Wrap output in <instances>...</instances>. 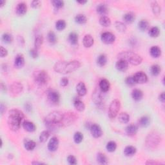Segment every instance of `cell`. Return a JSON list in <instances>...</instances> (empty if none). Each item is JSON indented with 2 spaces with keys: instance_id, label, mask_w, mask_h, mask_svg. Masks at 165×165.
Wrapping results in <instances>:
<instances>
[{
  "instance_id": "obj_1",
  "label": "cell",
  "mask_w": 165,
  "mask_h": 165,
  "mask_svg": "<svg viewBox=\"0 0 165 165\" xmlns=\"http://www.w3.org/2000/svg\"><path fill=\"white\" fill-rule=\"evenodd\" d=\"M81 66L79 61L73 60L70 61H60L57 62L54 66V70L59 74H69L76 71Z\"/></svg>"
},
{
  "instance_id": "obj_2",
  "label": "cell",
  "mask_w": 165,
  "mask_h": 165,
  "mask_svg": "<svg viewBox=\"0 0 165 165\" xmlns=\"http://www.w3.org/2000/svg\"><path fill=\"white\" fill-rule=\"evenodd\" d=\"M64 113L59 111H54L49 113L45 119L46 127L52 130L57 129L63 126Z\"/></svg>"
},
{
  "instance_id": "obj_3",
  "label": "cell",
  "mask_w": 165,
  "mask_h": 165,
  "mask_svg": "<svg viewBox=\"0 0 165 165\" xmlns=\"http://www.w3.org/2000/svg\"><path fill=\"white\" fill-rule=\"evenodd\" d=\"M24 115L21 111L17 109L10 110L8 117V125L10 130L14 131L19 130Z\"/></svg>"
},
{
  "instance_id": "obj_4",
  "label": "cell",
  "mask_w": 165,
  "mask_h": 165,
  "mask_svg": "<svg viewBox=\"0 0 165 165\" xmlns=\"http://www.w3.org/2000/svg\"><path fill=\"white\" fill-rule=\"evenodd\" d=\"M119 58L126 60L128 63H130L133 65H138L141 64L143 61L141 56L138 54L133 52H123L119 54Z\"/></svg>"
},
{
  "instance_id": "obj_5",
  "label": "cell",
  "mask_w": 165,
  "mask_h": 165,
  "mask_svg": "<svg viewBox=\"0 0 165 165\" xmlns=\"http://www.w3.org/2000/svg\"><path fill=\"white\" fill-rule=\"evenodd\" d=\"M161 136L156 132H152L148 134L146 140V146L150 148H156L161 142Z\"/></svg>"
},
{
  "instance_id": "obj_6",
  "label": "cell",
  "mask_w": 165,
  "mask_h": 165,
  "mask_svg": "<svg viewBox=\"0 0 165 165\" xmlns=\"http://www.w3.org/2000/svg\"><path fill=\"white\" fill-rule=\"evenodd\" d=\"M50 77L47 72L45 70H40L35 72L34 80L36 83L39 85H45L47 84Z\"/></svg>"
},
{
  "instance_id": "obj_7",
  "label": "cell",
  "mask_w": 165,
  "mask_h": 165,
  "mask_svg": "<svg viewBox=\"0 0 165 165\" xmlns=\"http://www.w3.org/2000/svg\"><path fill=\"white\" fill-rule=\"evenodd\" d=\"M120 107L121 103L118 99H114L111 102L108 109V115L111 119L115 118L117 115Z\"/></svg>"
},
{
  "instance_id": "obj_8",
  "label": "cell",
  "mask_w": 165,
  "mask_h": 165,
  "mask_svg": "<svg viewBox=\"0 0 165 165\" xmlns=\"http://www.w3.org/2000/svg\"><path fill=\"white\" fill-rule=\"evenodd\" d=\"M23 89V87L19 82H14L10 87V93L13 96H16L21 93Z\"/></svg>"
},
{
  "instance_id": "obj_9",
  "label": "cell",
  "mask_w": 165,
  "mask_h": 165,
  "mask_svg": "<svg viewBox=\"0 0 165 165\" xmlns=\"http://www.w3.org/2000/svg\"><path fill=\"white\" fill-rule=\"evenodd\" d=\"M101 38V41L105 44H112L115 40L114 34L108 32L103 33Z\"/></svg>"
},
{
  "instance_id": "obj_10",
  "label": "cell",
  "mask_w": 165,
  "mask_h": 165,
  "mask_svg": "<svg viewBox=\"0 0 165 165\" xmlns=\"http://www.w3.org/2000/svg\"><path fill=\"white\" fill-rule=\"evenodd\" d=\"M135 83H145L148 81V77L143 72H138L133 76Z\"/></svg>"
},
{
  "instance_id": "obj_11",
  "label": "cell",
  "mask_w": 165,
  "mask_h": 165,
  "mask_svg": "<svg viewBox=\"0 0 165 165\" xmlns=\"http://www.w3.org/2000/svg\"><path fill=\"white\" fill-rule=\"evenodd\" d=\"M90 131H91L92 136L95 138H100L103 134L101 128L97 124H93L91 125V126H90Z\"/></svg>"
},
{
  "instance_id": "obj_12",
  "label": "cell",
  "mask_w": 165,
  "mask_h": 165,
  "mask_svg": "<svg viewBox=\"0 0 165 165\" xmlns=\"http://www.w3.org/2000/svg\"><path fill=\"white\" fill-rule=\"evenodd\" d=\"M76 119V116L74 113H64L63 125H68L74 123Z\"/></svg>"
},
{
  "instance_id": "obj_13",
  "label": "cell",
  "mask_w": 165,
  "mask_h": 165,
  "mask_svg": "<svg viewBox=\"0 0 165 165\" xmlns=\"http://www.w3.org/2000/svg\"><path fill=\"white\" fill-rule=\"evenodd\" d=\"M59 146V140L56 137H53L50 139L48 144V149L50 152H55Z\"/></svg>"
},
{
  "instance_id": "obj_14",
  "label": "cell",
  "mask_w": 165,
  "mask_h": 165,
  "mask_svg": "<svg viewBox=\"0 0 165 165\" xmlns=\"http://www.w3.org/2000/svg\"><path fill=\"white\" fill-rule=\"evenodd\" d=\"M115 67L119 71L125 72L128 68V63L126 60L119 59L115 64Z\"/></svg>"
},
{
  "instance_id": "obj_15",
  "label": "cell",
  "mask_w": 165,
  "mask_h": 165,
  "mask_svg": "<svg viewBox=\"0 0 165 165\" xmlns=\"http://www.w3.org/2000/svg\"><path fill=\"white\" fill-rule=\"evenodd\" d=\"M14 65L17 68H21L25 65V58L23 54H19L15 56Z\"/></svg>"
},
{
  "instance_id": "obj_16",
  "label": "cell",
  "mask_w": 165,
  "mask_h": 165,
  "mask_svg": "<svg viewBox=\"0 0 165 165\" xmlns=\"http://www.w3.org/2000/svg\"><path fill=\"white\" fill-rule=\"evenodd\" d=\"M48 98L52 103L57 104L60 100V95L58 92L50 91L48 94Z\"/></svg>"
},
{
  "instance_id": "obj_17",
  "label": "cell",
  "mask_w": 165,
  "mask_h": 165,
  "mask_svg": "<svg viewBox=\"0 0 165 165\" xmlns=\"http://www.w3.org/2000/svg\"><path fill=\"white\" fill-rule=\"evenodd\" d=\"M76 92L79 96H84L86 95L87 90L84 82H79L76 86Z\"/></svg>"
},
{
  "instance_id": "obj_18",
  "label": "cell",
  "mask_w": 165,
  "mask_h": 165,
  "mask_svg": "<svg viewBox=\"0 0 165 165\" xmlns=\"http://www.w3.org/2000/svg\"><path fill=\"white\" fill-rule=\"evenodd\" d=\"M94 38H93L92 36L90 34H87L85 36V37L83 38V41H82V43H83V45L86 48H90L94 44Z\"/></svg>"
},
{
  "instance_id": "obj_19",
  "label": "cell",
  "mask_w": 165,
  "mask_h": 165,
  "mask_svg": "<svg viewBox=\"0 0 165 165\" xmlns=\"http://www.w3.org/2000/svg\"><path fill=\"white\" fill-rule=\"evenodd\" d=\"M27 10V7L25 3H19L17 5L16 13L19 15H23L26 14Z\"/></svg>"
},
{
  "instance_id": "obj_20",
  "label": "cell",
  "mask_w": 165,
  "mask_h": 165,
  "mask_svg": "<svg viewBox=\"0 0 165 165\" xmlns=\"http://www.w3.org/2000/svg\"><path fill=\"white\" fill-rule=\"evenodd\" d=\"M92 99L94 101V102L95 103L96 105H101L103 101V98L101 94L99 91H95L93 94V97H92Z\"/></svg>"
},
{
  "instance_id": "obj_21",
  "label": "cell",
  "mask_w": 165,
  "mask_h": 165,
  "mask_svg": "<svg viewBox=\"0 0 165 165\" xmlns=\"http://www.w3.org/2000/svg\"><path fill=\"white\" fill-rule=\"evenodd\" d=\"M110 82L106 79H103L99 82V88L103 92H107L110 89Z\"/></svg>"
},
{
  "instance_id": "obj_22",
  "label": "cell",
  "mask_w": 165,
  "mask_h": 165,
  "mask_svg": "<svg viewBox=\"0 0 165 165\" xmlns=\"http://www.w3.org/2000/svg\"><path fill=\"white\" fill-rule=\"evenodd\" d=\"M23 127L26 131H28V132H33L36 129V125L32 122H30V121H25L23 123Z\"/></svg>"
},
{
  "instance_id": "obj_23",
  "label": "cell",
  "mask_w": 165,
  "mask_h": 165,
  "mask_svg": "<svg viewBox=\"0 0 165 165\" xmlns=\"http://www.w3.org/2000/svg\"><path fill=\"white\" fill-rule=\"evenodd\" d=\"M138 128L135 125H130L126 128V132L129 135H134L138 132Z\"/></svg>"
},
{
  "instance_id": "obj_24",
  "label": "cell",
  "mask_w": 165,
  "mask_h": 165,
  "mask_svg": "<svg viewBox=\"0 0 165 165\" xmlns=\"http://www.w3.org/2000/svg\"><path fill=\"white\" fill-rule=\"evenodd\" d=\"M150 52L151 56L153 57V58H159L160 56H161V50L159 46H154L150 48Z\"/></svg>"
},
{
  "instance_id": "obj_25",
  "label": "cell",
  "mask_w": 165,
  "mask_h": 165,
  "mask_svg": "<svg viewBox=\"0 0 165 165\" xmlns=\"http://www.w3.org/2000/svg\"><path fill=\"white\" fill-rule=\"evenodd\" d=\"M131 96H132V98L134 100L138 101H140L143 98V93L141 90L135 89L133 90L132 93H131Z\"/></svg>"
},
{
  "instance_id": "obj_26",
  "label": "cell",
  "mask_w": 165,
  "mask_h": 165,
  "mask_svg": "<svg viewBox=\"0 0 165 165\" xmlns=\"http://www.w3.org/2000/svg\"><path fill=\"white\" fill-rule=\"evenodd\" d=\"M96 10H97V12L98 14L100 15H102L103 16V15L107 14V13L108 12L107 5L105 3H101L99 5H98Z\"/></svg>"
},
{
  "instance_id": "obj_27",
  "label": "cell",
  "mask_w": 165,
  "mask_h": 165,
  "mask_svg": "<svg viewBox=\"0 0 165 165\" xmlns=\"http://www.w3.org/2000/svg\"><path fill=\"white\" fill-rule=\"evenodd\" d=\"M136 151L137 150L134 146H128L126 147L125 150H124V154H125L126 156L130 157L133 156V155L136 153Z\"/></svg>"
},
{
  "instance_id": "obj_28",
  "label": "cell",
  "mask_w": 165,
  "mask_h": 165,
  "mask_svg": "<svg viewBox=\"0 0 165 165\" xmlns=\"http://www.w3.org/2000/svg\"><path fill=\"white\" fill-rule=\"evenodd\" d=\"M150 119L148 116H143L139 119L138 121L139 125L141 127H147L150 125Z\"/></svg>"
},
{
  "instance_id": "obj_29",
  "label": "cell",
  "mask_w": 165,
  "mask_h": 165,
  "mask_svg": "<svg viewBox=\"0 0 165 165\" xmlns=\"http://www.w3.org/2000/svg\"><path fill=\"white\" fill-rule=\"evenodd\" d=\"M135 19V15L133 12H128L124 15L123 19L126 23H131Z\"/></svg>"
},
{
  "instance_id": "obj_30",
  "label": "cell",
  "mask_w": 165,
  "mask_h": 165,
  "mask_svg": "<svg viewBox=\"0 0 165 165\" xmlns=\"http://www.w3.org/2000/svg\"><path fill=\"white\" fill-rule=\"evenodd\" d=\"M74 107L76 108V109L77 111H79V112H82L85 108V106L83 102L78 99H76L74 101Z\"/></svg>"
},
{
  "instance_id": "obj_31",
  "label": "cell",
  "mask_w": 165,
  "mask_h": 165,
  "mask_svg": "<svg viewBox=\"0 0 165 165\" xmlns=\"http://www.w3.org/2000/svg\"><path fill=\"white\" fill-rule=\"evenodd\" d=\"M118 120L121 123H127L130 120V115L126 112H122L119 115Z\"/></svg>"
},
{
  "instance_id": "obj_32",
  "label": "cell",
  "mask_w": 165,
  "mask_h": 165,
  "mask_svg": "<svg viewBox=\"0 0 165 165\" xmlns=\"http://www.w3.org/2000/svg\"><path fill=\"white\" fill-rule=\"evenodd\" d=\"M99 23L101 24V25L103 26V27H107L110 26L111 20L108 17L103 15V16H102L99 19Z\"/></svg>"
},
{
  "instance_id": "obj_33",
  "label": "cell",
  "mask_w": 165,
  "mask_h": 165,
  "mask_svg": "<svg viewBox=\"0 0 165 165\" xmlns=\"http://www.w3.org/2000/svg\"><path fill=\"white\" fill-rule=\"evenodd\" d=\"M138 27L141 31H145L149 27V23L145 19H142L138 23Z\"/></svg>"
},
{
  "instance_id": "obj_34",
  "label": "cell",
  "mask_w": 165,
  "mask_h": 165,
  "mask_svg": "<svg viewBox=\"0 0 165 165\" xmlns=\"http://www.w3.org/2000/svg\"><path fill=\"white\" fill-rule=\"evenodd\" d=\"M36 144L34 141L28 140L26 141L25 143V148L28 151H32L36 148Z\"/></svg>"
},
{
  "instance_id": "obj_35",
  "label": "cell",
  "mask_w": 165,
  "mask_h": 165,
  "mask_svg": "<svg viewBox=\"0 0 165 165\" xmlns=\"http://www.w3.org/2000/svg\"><path fill=\"white\" fill-rule=\"evenodd\" d=\"M161 67L158 64H154L152 65L150 68V72L151 74L154 76H157L160 74L161 72Z\"/></svg>"
},
{
  "instance_id": "obj_36",
  "label": "cell",
  "mask_w": 165,
  "mask_h": 165,
  "mask_svg": "<svg viewBox=\"0 0 165 165\" xmlns=\"http://www.w3.org/2000/svg\"><path fill=\"white\" fill-rule=\"evenodd\" d=\"M97 64L100 66H105L107 62V57L105 54H101L97 58Z\"/></svg>"
},
{
  "instance_id": "obj_37",
  "label": "cell",
  "mask_w": 165,
  "mask_h": 165,
  "mask_svg": "<svg viewBox=\"0 0 165 165\" xmlns=\"http://www.w3.org/2000/svg\"><path fill=\"white\" fill-rule=\"evenodd\" d=\"M44 39L42 36H38L35 39L34 41V46L36 49L40 48L41 45H43Z\"/></svg>"
},
{
  "instance_id": "obj_38",
  "label": "cell",
  "mask_w": 165,
  "mask_h": 165,
  "mask_svg": "<svg viewBox=\"0 0 165 165\" xmlns=\"http://www.w3.org/2000/svg\"><path fill=\"white\" fill-rule=\"evenodd\" d=\"M75 21L79 24H84V23H87V18L83 14H78L75 17Z\"/></svg>"
},
{
  "instance_id": "obj_39",
  "label": "cell",
  "mask_w": 165,
  "mask_h": 165,
  "mask_svg": "<svg viewBox=\"0 0 165 165\" xmlns=\"http://www.w3.org/2000/svg\"><path fill=\"white\" fill-rule=\"evenodd\" d=\"M97 161H99L101 164H108V159L107 156L104 154L99 153L97 156Z\"/></svg>"
},
{
  "instance_id": "obj_40",
  "label": "cell",
  "mask_w": 165,
  "mask_h": 165,
  "mask_svg": "<svg viewBox=\"0 0 165 165\" xmlns=\"http://www.w3.org/2000/svg\"><path fill=\"white\" fill-rule=\"evenodd\" d=\"M69 41L72 45H76L78 42V36L76 33L75 32H71L69 34Z\"/></svg>"
},
{
  "instance_id": "obj_41",
  "label": "cell",
  "mask_w": 165,
  "mask_h": 165,
  "mask_svg": "<svg viewBox=\"0 0 165 165\" xmlns=\"http://www.w3.org/2000/svg\"><path fill=\"white\" fill-rule=\"evenodd\" d=\"M66 22L63 19H59L56 23V28L58 30H63L66 27Z\"/></svg>"
},
{
  "instance_id": "obj_42",
  "label": "cell",
  "mask_w": 165,
  "mask_h": 165,
  "mask_svg": "<svg viewBox=\"0 0 165 165\" xmlns=\"http://www.w3.org/2000/svg\"><path fill=\"white\" fill-rule=\"evenodd\" d=\"M50 135V133L48 130H45L41 133L40 135V141L41 143H45Z\"/></svg>"
},
{
  "instance_id": "obj_43",
  "label": "cell",
  "mask_w": 165,
  "mask_h": 165,
  "mask_svg": "<svg viewBox=\"0 0 165 165\" xmlns=\"http://www.w3.org/2000/svg\"><path fill=\"white\" fill-rule=\"evenodd\" d=\"M106 148H107L108 152H113L117 148V144L114 141H110L107 143Z\"/></svg>"
},
{
  "instance_id": "obj_44",
  "label": "cell",
  "mask_w": 165,
  "mask_h": 165,
  "mask_svg": "<svg viewBox=\"0 0 165 165\" xmlns=\"http://www.w3.org/2000/svg\"><path fill=\"white\" fill-rule=\"evenodd\" d=\"M160 30L158 27H152L149 31V35L151 36L152 38H157V36L159 35Z\"/></svg>"
},
{
  "instance_id": "obj_45",
  "label": "cell",
  "mask_w": 165,
  "mask_h": 165,
  "mask_svg": "<svg viewBox=\"0 0 165 165\" xmlns=\"http://www.w3.org/2000/svg\"><path fill=\"white\" fill-rule=\"evenodd\" d=\"M151 5H152V11H153L154 14H159L160 12H161V7L159 6V5L157 3L156 1H154L152 3Z\"/></svg>"
},
{
  "instance_id": "obj_46",
  "label": "cell",
  "mask_w": 165,
  "mask_h": 165,
  "mask_svg": "<svg viewBox=\"0 0 165 165\" xmlns=\"http://www.w3.org/2000/svg\"><path fill=\"white\" fill-rule=\"evenodd\" d=\"M2 40L4 41V43L9 44L12 42L13 38L11 34L9 33H5L2 36Z\"/></svg>"
},
{
  "instance_id": "obj_47",
  "label": "cell",
  "mask_w": 165,
  "mask_h": 165,
  "mask_svg": "<svg viewBox=\"0 0 165 165\" xmlns=\"http://www.w3.org/2000/svg\"><path fill=\"white\" fill-rule=\"evenodd\" d=\"M115 28L116 29L121 32H125L126 30V25L120 21H117L115 23Z\"/></svg>"
},
{
  "instance_id": "obj_48",
  "label": "cell",
  "mask_w": 165,
  "mask_h": 165,
  "mask_svg": "<svg viewBox=\"0 0 165 165\" xmlns=\"http://www.w3.org/2000/svg\"><path fill=\"white\" fill-rule=\"evenodd\" d=\"M82 139H83V135H82V134L81 132L77 131V132L75 133L74 136V140L75 143L79 144L80 143H81Z\"/></svg>"
},
{
  "instance_id": "obj_49",
  "label": "cell",
  "mask_w": 165,
  "mask_h": 165,
  "mask_svg": "<svg viewBox=\"0 0 165 165\" xmlns=\"http://www.w3.org/2000/svg\"><path fill=\"white\" fill-rule=\"evenodd\" d=\"M48 40L49 41V43L51 44H55L57 42V38L54 32H49L48 34Z\"/></svg>"
},
{
  "instance_id": "obj_50",
  "label": "cell",
  "mask_w": 165,
  "mask_h": 165,
  "mask_svg": "<svg viewBox=\"0 0 165 165\" xmlns=\"http://www.w3.org/2000/svg\"><path fill=\"white\" fill-rule=\"evenodd\" d=\"M52 3L54 5V7H55L57 9H60L64 6V2L61 0H54V1H52Z\"/></svg>"
},
{
  "instance_id": "obj_51",
  "label": "cell",
  "mask_w": 165,
  "mask_h": 165,
  "mask_svg": "<svg viewBox=\"0 0 165 165\" xmlns=\"http://www.w3.org/2000/svg\"><path fill=\"white\" fill-rule=\"evenodd\" d=\"M125 82H126V85H129V86H133V85H134L135 84V80H134L133 76L128 77L126 79Z\"/></svg>"
},
{
  "instance_id": "obj_52",
  "label": "cell",
  "mask_w": 165,
  "mask_h": 165,
  "mask_svg": "<svg viewBox=\"0 0 165 165\" xmlns=\"http://www.w3.org/2000/svg\"><path fill=\"white\" fill-rule=\"evenodd\" d=\"M67 161L70 164H77V160L76 157L73 156H69L67 157Z\"/></svg>"
},
{
  "instance_id": "obj_53",
  "label": "cell",
  "mask_w": 165,
  "mask_h": 165,
  "mask_svg": "<svg viewBox=\"0 0 165 165\" xmlns=\"http://www.w3.org/2000/svg\"><path fill=\"white\" fill-rule=\"evenodd\" d=\"M41 5V2L40 1H38V0H36V1H33L31 3V6L34 9H38V8L40 7Z\"/></svg>"
},
{
  "instance_id": "obj_54",
  "label": "cell",
  "mask_w": 165,
  "mask_h": 165,
  "mask_svg": "<svg viewBox=\"0 0 165 165\" xmlns=\"http://www.w3.org/2000/svg\"><path fill=\"white\" fill-rule=\"evenodd\" d=\"M8 54V51L6 48H5L3 46H1L0 47V56L1 58H4V57L7 56Z\"/></svg>"
},
{
  "instance_id": "obj_55",
  "label": "cell",
  "mask_w": 165,
  "mask_h": 165,
  "mask_svg": "<svg viewBox=\"0 0 165 165\" xmlns=\"http://www.w3.org/2000/svg\"><path fill=\"white\" fill-rule=\"evenodd\" d=\"M30 54L32 58H37L38 57V52L37 49H36V48L32 49V50L30 51Z\"/></svg>"
},
{
  "instance_id": "obj_56",
  "label": "cell",
  "mask_w": 165,
  "mask_h": 165,
  "mask_svg": "<svg viewBox=\"0 0 165 165\" xmlns=\"http://www.w3.org/2000/svg\"><path fill=\"white\" fill-rule=\"evenodd\" d=\"M68 84V79L67 78L64 77V78H62L61 79L60 85H61L62 87H66Z\"/></svg>"
},
{
  "instance_id": "obj_57",
  "label": "cell",
  "mask_w": 165,
  "mask_h": 165,
  "mask_svg": "<svg viewBox=\"0 0 165 165\" xmlns=\"http://www.w3.org/2000/svg\"><path fill=\"white\" fill-rule=\"evenodd\" d=\"M159 99L160 101H161L162 103H164L165 101V95L164 92H162L161 94L159 95Z\"/></svg>"
},
{
  "instance_id": "obj_58",
  "label": "cell",
  "mask_w": 165,
  "mask_h": 165,
  "mask_svg": "<svg viewBox=\"0 0 165 165\" xmlns=\"http://www.w3.org/2000/svg\"><path fill=\"white\" fill-rule=\"evenodd\" d=\"M0 110H1V115L3 114V113L6 111V107H5V106L3 105V104H1V107H0Z\"/></svg>"
},
{
  "instance_id": "obj_59",
  "label": "cell",
  "mask_w": 165,
  "mask_h": 165,
  "mask_svg": "<svg viewBox=\"0 0 165 165\" xmlns=\"http://www.w3.org/2000/svg\"><path fill=\"white\" fill-rule=\"evenodd\" d=\"M1 90H2V91H5V90H6V86L4 85V84L3 83V82L1 83Z\"/></svg>"
},
{
  "instance_id": "obj_60",
  "label": "cell",
  "mask_w": 165,
  "mask_h": 165,
  "mask_svg": "<svg viewBox=\"0 0 165 165\" xmlns=\"http://www.w3.org/2000/svg\"><path fill=\"white\" fill-rule=\"evenodd\" d=\"M5 1H4V0H1V1H0V7H3L4 6V5H5Z\"/></svg>"
},
{
  "instance_id": "obj_61",
  "label": "cell",
  "mask_w": 165,
  "mask_h": 165,
  "mask_svg": "<svg viewBox=\"0 0 165 165\" xmlns=\"http://www.w3.org/2000/svg\"><path fill=\"white\" fill-rule=\"evenodd\" d=\"M30 108H31V107L30 105H28V104L26 105V109H27L28 111H30Z\"/></svg>"
},
{
  "instance_id": "obj_62",
  "label": "cell",
  "mask_w": 165,
  "mask_h": 165,
  "mask_svg": "<svg viewBox=\"0 0 165 165\" xmlns=\"http://www.w3.org/2000/svg\"><path fill=\"white\" fill-rule=\"evenodd\" d=\"M87 2V1H77V3H79L82 4V5L85 4V3H86Z\"/></svg>"
},
{
  "instance_id": "obj_63",
  "label": "cell",
  "mask_w": 165,
  "mask_h": 165,
  "mask_svg": "<svg viewBox=\"0 0 165 165\" xmlns=\"http://www.w3.org/2000/svg\"><path fill=\"white\" fill-rule=\"evenodd\" d=\"M32 164H44V163H43V162H32Z\"/></svg>"
}]
</instances>
